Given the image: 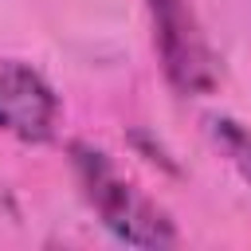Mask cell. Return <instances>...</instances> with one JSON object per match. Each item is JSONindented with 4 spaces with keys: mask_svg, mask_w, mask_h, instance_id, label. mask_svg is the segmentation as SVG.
Returning a JSON list of instances; mask_svg holds the SVG:
<instances>
[{
    "mask_svg": "<svg viewBox=\"0 0 251 251\" xmlns=\"http://www.w3.org/2000/svg\"><path fill=\"white\" fill-rule=\"evenodd\" d=\"M145 8L153 20V43H157L169 82L180 94H208L220 82V67L192 16V4L188 0H145Z\"/></svg>",
    "mask_w": 251,
    "mask_h": 251,
    "instance_id": "obj_2",
    "label": "cell"
},
{
    "mask_svg": "<svg viewBox=\"0 0 251 251\" xmlns=\"http://www.w3.org/2000/svg\"><path fill=\"white\" fill-rule=\"evenodd\" d=\"M71 157H75V173H78V184H82L90 208L102 216V224L118 239H126L133 247H169V243H176V227L165 216V208H157L137 184H129L102 149H94L86 141H75Z\"/></svg>",
    "mask_w": 251,
    "mask_h": 251,
    "instance_id": "obj_1",
    "label": "cell"
},
{
    "mask_svg": "<svg viewBox=\"0 0 251 251\" xmlns=\"http://www.w3.org/2000/svg\"><path fill=\"white\" fill-rule=\"evenodd\" d=\"M55 118L59 98L51 82L20 59H0V129L39 145L55 133Z\"/></svg>",
    "mask_w": 251,
    "mask_h": 251,
    "instance_id": "obj_3",
    "label": "cell"
},
{
    "mask_svg": "<svg viewBox=\"0 0 251 251\" xmlns=\"http://www.w3.org/2000/svg\"><path fill=\"white\" fill-rule=\"evenodd\" d=\"M208 133H212V141L224 149V157L235 165V173L251 184V129L239 126L235 118H212V122H208Z\"/></svg>",
    "mask_w": 251,
    "mask_h": 251,
    "instance_id": "obj_4",
    "label": "cell"
}]
</instances>
